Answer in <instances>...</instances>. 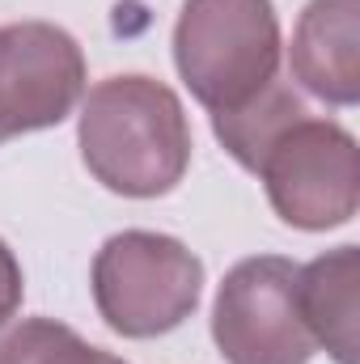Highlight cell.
Returning a JSON list of instances; mask_svg holds the SVG:
<instances>
[{"label": "cell", "mask_w": 360, "mask_h": 364, "mask_svg": "<svg viewBox=\"0 0 360 364\" xmlns=\"http://www.w3.org/2000/svg\"><path fill=\"white\" fill-rule=\"evenodd\" d=\"M77 140L85 170L127 199L174 191L191 166V123L179 93L140 73L93 85L81 106Z\"/></svg>", "instance_id": "6da1fadb"}, {"label": "cell", "mask_w": 360, "mask_h": 364, "mask_svg": "<svg viewBox=\"0 0 360 364\" xmlns=\"http://www.w3.org/2000/svg\"><path fill=\"white\" fill-rule=\"evenodd\" d=\"M174 64L212 114L238 110L275 81L280 17L271 0H186L174 26Z\"/></svg>", "instance_id": "7a4b0ae2"}, {"label": "cell", "mask_w": 360, "mask_h": 364, "mask_svg": "<svg viewBox=\"0 0 360 364\" xmlns=\"http://www.w3.org/2000/svg\"><path fill=\"white\" fill-rule=\"evenodd\" d=\"M203 292V263L170 233L127 229L93 259V305L123 339H153L182 326Z\"/></svg>", "instance_id": "3957f363"}, {"label": "cell", "mask_w": 360, "mask_h": 364, "mask_svg": "<svg viewBox=\"0 0 360 364\" xmlns=\"http://www.w3.org/2000/svg\"><path fill=\"white\" fill-rule=\"evenodd\" d=\"M275 216L292 229H339L360 208V153L348 127L335 119L288 123L255 170Z\"/></svg>", "instance_id": "277c9868"}, {"label": "cell", "mask_w": 360, "mask_h": 364, "mask_svg": "<svg viewBox=\"0 0 360 364\" xmlns=\"http://www.w3.org/2000/svg\"><path fill=\"white\" fill-rule=\"evenodd\" d=\"M297 263L280 255L242 259L212 305V339L229 364H309L314 335L297 305Z\"/></svg>", "instance_id": "5b68a950"}, {"label": "cell", "mask_w": 360, "mask_h": 364, "mask_svg": "<svg viewBox=\"0 0 360 364\" xmlns=\"http://www.w3.org/2000/svg\"><path fill=\"white\" fill-rule=\"evenodd\" d=\"M85 93V55L51 21L0 26V144L55 127Z\"/></svg>", "instance_id": "8992f818"}, {"label": "cell", "mask_w": 360, "mask_h": 364, "mask_svg": "<svg viewBox=\"0 0 360 364\" xmlns=\"http://www.w3.org/2000/svg\"><path fill=\"white\" fill-rule=\"evenodd\" d=\"M356 13L360 0H309L292 30V77L331 106L360 102Z\"/></svg>", "instance_id": "52a82bcc"}, {"label": "cell", "mask_w": 360, "mask_h": 364, "mask_svg": "<svg viewBox=\"0 0 360 364\" xmlns=\"http://www.w3.org/2000/svg\"><path fill=\"white\" fill-rule=\"evenodd\" d=\"M356 288H360V255L356 246H339L309 267L297 272V305L301 318L339 364H356Z\"/></svg>", "instance_id": "ba28073f"}, {"label": "cell", "mask_w": 360, "mask_h": 364, "mask_svg": "<svg viewBox=\"0 0 360 364\" xmlns=\"http://www.w3.org/2000/svg\"><path fill=\"white\" fill-rule=\"evenodd\" d=\"M309 110H305V102L297 97V93L288 90L284 81H271L263 90L255 93L250 102H242L238 110H221V114H212V132H216V140L229 149V157L242 166V170H259V161H263V153L271 149V140L288 127V123H297V119H305Z\"/></svg>", "instance_id": "9c48e42d"}, {"label": "cell", "mask_w": 360, "mask_h": 364, "mask_svg": "<svg viewBox=\"0 0 360 364\" xmlns=\"http://www.w3.org/2000/svg\"><path fill=\"white\" fill-rule=\"evenodd\" d=\"M0 364H127L90 348L73 326L51 318H26L0 335Z\"/></svg>", "instance_id": "30bf717a"}, {"label": "cell", "mask_w": 360, "mask_h": 364, "mask_svg": "<svg viewBox=\"0 0 360 364\" xmlns=\"http://www.w3.org/2000/svg\"><path fill=\"white\" fill-rule=\"evenodd\" d=\"M21 292H26V284H21V267H17L13 250L0 242V326L21 309Z\"/></svg>", "instance_id": "8fae6325"}]
</instances>
